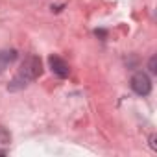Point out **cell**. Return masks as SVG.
Segmentation results:
<instances>
[{"label":"cell","mask_w":157,"mask_h":157,"mask_svg":"<svg viewBox=\"0 0 157 157\" xmlns=\"http://www.w3.org/2000/svg\"><path fill=\"white\" fill-rule=\"evenodd\" d=\"M41 72H43L41 59H39L37 56H28V57L24 59V63L21 65L19 72L15 74V78L11 80V83H10L8 89H10V91H19V89L28 87L37 76H41Z\"/></svg>","instance_id":"6da1fadb"},{"label":"cell","mask_w":157,"mask_h":157,"mask_svg":"<svg viewBox=\"0 0 157 157\" xmlns=\"http://www.w3.org/2000/svg\"><path fill=\"white\" fill-rule=\"evenodd\" d=\"M131 89L140 94V96H148L150 91H151V82H150V78L148 74L144 72H135L133 78H131Z\"/></svg>","instance_id":"7a4b0ae2"},{"label":"cell","mask_w":157,"mask_h":157,"mask_svg":"<svg viewBox=\"0 0 157 157\" xmlns=\"http://www.w3.org/2000/svg\"><path fill=\"white\" fill-rule=\"evenodd\" d=\"M48 63H50L52 72H54L57 78H67V76H68L70 68H68V65H67L59 56H50V57H48Z\"/></svg>","instance_id":"3957f363"},{"label":"cell","mask_w":157,"mask_h":157,"mask_svg":"<svg viewBox=\"0 0 157 157\" xmlns=\"http://www.w3.org/2000/svg\"><path fill=\"white\" fill-rule=\"evenodd\" d=\"M17 59V52L15 50H2L0 52V72H2L8 65H11Z\"/></svg>","instance_id":"277c9868"},{"label":"cell","mask_w":157,"mask_h":157,"mask_svg":"<svg viewBox=\"0 0 157 157\" xmlns=\"http://www.w3.org/2000/svg\"><path fill=\"white\" fill-rule=\"evenodd\" d=\"M150 72H153V74L157 72V68H155V56L150 59Z\"/></svg>","instance_id":"5b68a950"}]
</instances>
